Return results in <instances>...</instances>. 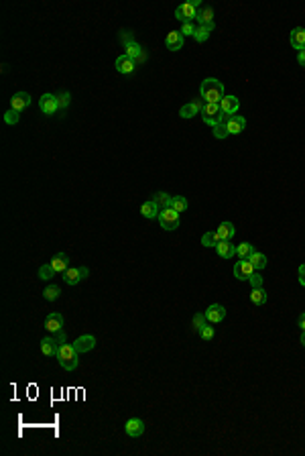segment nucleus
I'll return each instance as SVG.
<instances>
[{
    "label": "nucleus",
    "mask_w": 305,
    "mask_h": 456,
    "mask_svg": "<svg viewBox=\"0 0 305 456\" xmlns=\"http://www.w3.org/2000/svg\"><path fill=\"white\" fill-rule=\"evenodd\" d=\"M207 324H210V322H207V318H205V314H203V312L193 314V318H191V330H193V332H198V334H200Z\"/></svg>",
    "instance_id": "a878e982"
},
{
    "label": "nucleus",
    "mask_w": 305,
    "mask_h": 456,
    "mask_svg": "<svg viewBox=\"0 0 305 456\" xmlns=\"http://www.w3.org/2000/svg\"><path fill=\"white\" fill-rule=\"evenodd\" d=\"M53 275H57V273H55V269L51 267V263H45V265L39 267V279L49 281V279H53Z\"/></svg>",
    "instance_id": "f704fd0d"
},
{
    "label": "nucleus",
    "mask_w": 305,
    "mask_h": 456,
    "mask_svg": "<svg viewBox=\"0 0 305 456\" xmlns=\"http://www.w3.org/2000/svg\"><path fill=\"white\" fill-rule=\"evenodd\" d=\"M218 242H220V239H218L216 232H205L203 237H202V244H203L205 248H216Z\"/></svg>",
    "instance_id": "72a5a7b5"
},
{
    "label": "nucleus",
    "mask_w": 305,
    "mask_h": 456,
    "mask_svg": "<svg viewBox=\"0 0 305 456\" xmlns=\"http://www.w3.org/2000/svg\"><path fill=\"white\" fill-rule=\"evenodd\" d=\"M45 328H47V332H51V334L63 330V316L57 314V312H51V314L45 318Z\"/></svg>",
    "instance_id": "dca6fc26"
},
{
    "label": "nucleus",
    "mask_w": 305,
    "mask_h": 456,
    "mask_svg": "<svg viewBox=\"0 0 305 456\" xmlns=\"http://www.w3.org/2000/svg\"><path fill=\"white\" fill-rule=\"evenodd\" d=\"M183 35H181V31H171L169 35H167V39H165V47H167L169 51H179L183 47Z\"/></svg>",
    "instance_id": "aec40b11"
},
{
    "label": "nucleus",
    "mask_w": 305,
    "mask_h": 456,
    "mask_svg": "<svg viewBox=\"0 0 305 456\" xmlns=\"http://www.w3.org/2000/svg\"><path fill=\"white\" fill-rule=\"evenodd\" d=\"M200 94H202V100L203 102H210V104H220V100L224 98V84L216 78H205L200 86Z\"/></svg>",
    "instance_id": "f257e3e1"
},
{
    "label": "nucleus",
    "mask_w": 305,
    "mask_h": 456,
    "mask_svg": "<svg viewBox=\"0 0 305 456\" xmlns=\"http://www.w3.org/2000/svg\"><path fill=\"white\" fill-rule=\"evenodd\" d=\"M55 340H57V344H59V347H61V344H65L67 336H65V332H63V330H59V332H55Z\"/></svg>",
    "instance_id": "c03bdc74"
},
{
    "label": "nucleus",
    "mask_w": 305,
    "mask_h": 456,
    "mask_svg": "<svg viewBox=\"0 0 305 456\" xmlns=\"http://www.w3.org/2000/svg\"><path fill=\"white\" fill-rule=\"evenodd\" d=\"M171 208L181 214V212H185V210L189 208V202H187L183 196H173V198H171Z\"/></svg>",
    "instance_id": "2f4dec72"
},
{
    "label": "nucleus",
    "mask_w": 305,
    "mask_h": 456,
    "mask_svg": "<svg viewBox=\"0 0 305 456\" xmlns=\"http://www.w3.org/2000/svg\"><path fill=\"white\" fill-rule=\"evenodd\" d=\"M90 275V269L88 267H69L61 277H63V281L67 283V285H77V283H81L86 277Z\"/></svg>",
    "instance_id": "39448f33"
},
{
    "label": "nucleus",
    "mask_w": 305,
    "mask_h": 456,
    "mask_svg": "<svg viewBox=\"0 0 305 456\" xmlns=\"http://www.w3.org/2000/svg\"><path fill=\"white\" fill-rule=\"evenodd\" d=\"M39 108H41V112H43L45 116H53V114L59 110L57 96H53V94H43V96L39 98Z\"/></svg>",
    "instance_id": "6e6552de"
},
{
    "label": "nucleus",
    "mask_w": 305,
    "mask_h": 456,
    "mask_svg": "<svg viewBox=\"0 0 305 456\" xmlns=\"http://www.w3.org/2000/svg\"><path fill=\"white\" fill-rule=\"evenodd\" d=\"M120 41H122V45L127 47L128 43H132V41H134V39H132V33H130V31H120Z\"/></svg>",
    "instance_id": "79ce46f5"
},
{
    "label": "nucleus",
    "mask_w": 305,
    "mask_h": 456,
    "mask_svg": "<svg viewBox=\"0 0 305 456\" xmlns=\"http://www.w3.org/2000/svg\"><path fill=\"white\" fill-rule=\"evenodd\" d=\"M297 275H299V283H301V285L305 287V265H301V267H299Z\"/></svg>",
    "instance_id": "a18cd8bd"
},
{
    "label": "nucleus",
    "mask_w": 305,
    "mask_h": 456,
    "mask_svg": "<svg viewBox=\"0 0 305 456\" xmlns=\"http://www.w3.org/2000/svg\"><path fill=\"white\" fill-rule=\"evenodd\" d=\"M196 21H198L200 25H214V8H210V6L200 8Z\"/></svg>",
    "instance_id": "bb28decb"
},
{
    "label": "nucleus",
    "mask_w": 305,
    "mask_h": 456,
    "mask_svg": "<svg viewBox=\"0 0 305 456\" xmlns=\"http://www.w3.org/2000/svg\"><path fill=\"white\" fill-rule=\"evenodd\" d=\"M114 65H116V72H118V74H124V76H128V74H132V72L136 70V63H134L130 57H127L124 53L116 59Z\"/></svg>",
    "instance_id": "6ab92c4d"
},
{
    "label": "nucleus",
    "mask_w": 305,
    "mask_h": 456,
    "mask_svg": "<svg viewBox=\"0 0 305 456\" xmlns=\"http://www.w3.org/2000/svg\"><path fill=\"white\" fill-rule=\"evenodd\" d=\"M171 198H173V196H169V193H165V191H157V193H152V200H155V204L159 206L161 210L171 208Z\"/></svg>",
    "instance_id": "7c9ffc66"
},
{
    "label": "nucleus",
    "mask_w": 305,
    "mask_h": 456,
    "mask_svg": "<svg viewBox=\"0 0 305 456\" xmlns=\"http://www.w3.org/2000/svg\"><path fill=\"white\" fill-rule=\"evenodd\" d=\"M127 51H124V55L127 57H130L136 65H141V63H145V59H147V53H145V49H143V45H138L136 41H132V43H128L127 47H124Z\"/></svg>",
    "instance_id": "1a4fd4ad"
},
{
    "label": "nucleus",
    "mask_w": 305,
    "mask_h": 456,
    "mask_svg": "<svg viewBox=\"0 0 305 456\" xmlns=\"http://www.w3.org/2000/svg\"><path fill=\"white\" fill-rule=\"evenodd\" d=\"M248 261H251L253 267H254L256 271H260V269H265V267H267V255H265V253L253 251V255L248 257Z\"/></svg>",
    "instance_id": "c756f323"
},
{
    "label": "nucleus",
    "mask_w": 305,
    "mask_h": 456,
    "mask_svg": "<svg viewBox=\"0 0 305 456\" xmlns=\"http://www.w3.org/2000/svg\"><path fill=\"white\" fill-rule=\"evenodd\" d=\"M214 136H216V139H226V136H230L228 127H226V120H222L220 124H216V127H214Z\"/></svg>",
    "instance_id": "e433bc0d"
},
{
    "label": "nucleus",
    "mask_w": 305,
    "mask_h": 456,
    "mask_svg": "<svg viewBox=\"0 0 305 456\" xmlns=\"http://www.w3.org/2000/svg\"><path fill=\"white\" fill-rule=\"evenodd\" d=\"M297 63H299L301 67H305V51H299V53H297Z\"/></svg>",
    "instance_id": "49530a36"
},
{
    "label": "nucleus",
    "mask_w": 305,
    "mask_h": 456,
    "mask_svg": "<svg viewBox=\"0 0 305 456\" xmlns=\"http://www.w3.org/2000/svg\"><path fill=\"white\" fill-rule=\"evenodd\" d=\"M19 118H21V112H17V110H12V108L4 112V122L6 124H17Z\"/></svg>",
    "instance_id": "4c0bfd02"
},
{
    "label": "nucleus",
    "mask_w": 305,
    "mask_h": 456,
    "mask_svg": "<svg viewBox=\"0 0 305 456\" xmlns=\"http://www.w3.org/2000/svg\"><path fill=\"white\" fill-rule=\"evenodd\" d=\"M196 29H198V27L193 25V23H185V25H181V29H179V31H181L183 37H193V35H196Z\"/></svg>",
    "instance_id": "ea45409f"
},
{
    "label": "nucleus",
    "mask_w": 305,
    "mask_h": 456,
    "mask_svg": "<svg viewBox=\"0 0 305 456\" xmlns=\"http://www.w3.org/2000/svg\"><path fill=\"white\" fill-rule=\"evenodd\" d=\"M253 244L251 242H240V244H236V255H238V259H248L253 255Z\"/></svg>",
    "instance_id": "473e14b6"
},
{
    "label": "nucleus",
    "mask_w": 305,
    "mask_h": 456,
    "mask_svg": "<svg viewBox=\"0 0 305 456\" xmlns=\"http://www.w3.org/2000/svg\"><path fill=\"white\" fill-rule=\"evenodd\" d=\"M297 324H299V328H301V332H305V312L299 316V322H297Z\"/></svg>",
    "instance_id": "de8ad7c7"
},
{
    "label": "nucleus",
    "mask_w": 305,
    "mask_h": 456,
    "mask_svg": "<svg viewBox=\"0 0 305 456\" xmlns=\"http://www.w3.org/2000/svg\"><path fill=\"white\" fill-rule=\"evenodd\" d=\"M49 263H51V267L55 269V273H57V275L61 273V275H63V273L69 269V257H67L65 253H57V255H55V257L49 261Z\"/></svg>",
    "instance_id": "4be33fe9"
},
{
    "label": "nucleus",
    "mask_w": 305,
    "mask_h": 456,
    "mask_svg": "<svg viewBox=\"0 0 305 456\" xmlns=\"http://www.w3.org/2000/svg\"><path fill=\"white\" fill-rule=\"evenodd\" d=\"M124 432H127V436H130V438H141L145 434V422L141 418H130V420H127V424H124Z\"/></svg>",
    "instance_id": "9d476101"
},
{
    "label": "nucleus",
    "mask_w": 305,
    "mask_h": 456,
    "mask_svg": "<svg viewBox=\"0 0 305 456\" xmlns=\"http://www.w3.org/2000/svg\"><path fill=\"white\" fill-rule=\"evenodd\" d=\"M214 326H205L203 330H202V332H200V336H202V340H212L214 338Z\"/></svg>",
    "instance_id": "a19ab883"
},
{
    "label": "nucleus",
    "mask_w": 305,
    "mask_h": 456,
    "mask_svg": "<svg viewBox=\"0 0 305 456\" xmlns=\"http://www.w3.org/2000/svg\"><path fill=\"white\" fill-rule=\"evenodd\" d=\"M299 340H301V344H303V347H305V332L301 334V338H299Z\"/></svg>",
    "instance_id": "09e8293b"
},
{
    "label": "nucleus",
    "mask_w": 305,
    "mask_h": 456,
    "mask_svg": "<svg viewBox=\"0 0 305 456\" xmlns=\"http://www.w3.org/2000/svg\"><path fill=\"white\" fill-rule=\"evenodd\" d=\"M59 295H61V289H59L57 285H47V287H45V292H43V297H45L47 301H55V299H59Z\"/></svg>",
    "instance_id": "c9c22d12"
},
{
    "label": "nucleus",
    "mask_w": 305,
    "mask_h": 456,
    "mask_svg": "<svg viewBox=\"0 0 305 456\" xmlns=\"http://www.w3.org/2000/svg\"><path fill=\"white\" fill-rule=\"evenodd\" d=\"M214 27H216V25H200L198 29H196V35H193V39H196L198 43H205L207 37H210V33L214 31Z\"/></svg>",
    "instance_id": "cd10ccee"
},
{
    "label": "nucleus",
    "mask_w": 305,
    "mask_h": 456,
    "mask_svg": "<svg viewBox=\"0 0 305 456\" xmlns=\"http://www.w3.org/2000/svg\"><path fill=\"white\" fill-rule=\"evenodd\" d=\"M226 127H228L230 134H240L246 129V120L240 114H232V116L226 118Z\"/></svg>",
    "instance_id": "f3484780"
},
{
    "label": "nucleus",
    "mask_w": 305,
    "mask_h": 456,
    "mask_svg": "<svg viewBox=\"0 0 305 456\" xmlns=\"http://www.w3.org/2000/svg\"><path fill=\"white\" fill-rule=\"evenodd\" d=\"M74 347H76V350L81 354V352H90V350H94V347H96V336H92V334H81L76 342H74Z\"/></svg>",
    "instance_id": "a211bd4d"
},
{
    "label": "nucleus",
    "mask_w": 305,
    "mask_h": 456,
    "mask_svg": "<svg viewBox=\"0 0 305 456\" xmlns=\"http://www.w3.org/2000/svg\"><path fill=\"white\" fill-rule=\"evenodd\" d=\"M248 281H251V285H253V287H262V277H260V275H258L256 271L253 273V277L248 279Z\"/></svg>",
    "instance_id": "37998d69"
},
{
    "label": "nucleus",
    "mask_w": 305,
    "mask_h": 456,
    "mask_svg": "<svg viewBox=\"0 0 305 456\" xmlns=\"http://www.w3.org/2000/svg\"><path fill=\"white\" fill-rule=\"evenodd\" d=\"M203 100H191V102H187V104H183L181 106V110H179V116L181 118H193V116H198V114H202V108H203Z\"/></svg>",
    "instance_id": "9b49d317"
},
{
    "label": "nucleus",
    "mask_w": 305,
    "mask_h": 456,
    "mask_svg": "<svg viewBox=\"0 0 305 456\" xmlns=\"http://www.w3.org/2000/svg\"><path fill=\"white\" fill-rule=\"evenodd\" d=\"M228 114H224V110L220 108V104H210V102H205L203 108H202V118L205 124H210V127L214 129L216 124H220L222 120H226Z\"/></svg>",
    "instance_id": "20e7f679"
},
{
    "label": "nucleus",
    "mask_w": 305,
    "mask_h": 456,
    "mask_svg": "<svg viewBox=\"0 0 305 456\" xmlns=\"http://www.w3.org/2000/svg\"><path fill=\"white\" fill-rule=\"evenodd\" d=\"M216 253L222 259H232L236 255V244H232V241H220L216 244Z\"/></svg>",
    "instance_id": "412c9836"
},
{
    "label": "nucleus",
    "mask_w": 305,
    "mask_h": 456,
    "mask_svg": "<svg viewBox=\"0 0 305 456\" xmlns=\"http://www.w3.org/2000/svg\"><path fill=\"white\" fill-rule=\"evenodd\" d=\"M159 224H161V228H165V230H175V228H179V212L173 210V208L161 210V214H159Z\"/></svg>",
    "instance_id": "423d86ee"
},
{
    "label": "nucleus",
    "mask_w": 305,
    "mask_h": 456,
    "mask_svg": "<svg viewBox=\"0 0 305 456\" xmlns=\"http://www.w3.org/2000/svg\"><path fill=\"white\" fill-rule=\"evenodd\" d=\"M251 301L254 303V306H265V303H267V292H265V287H253V292H251Z\"/></svg>",
    "instance_id": "c85d7f7f"
},
{
    "label": "nucleus",
    "mask_w": 305,
    "mask_h": 456,
    "mask_svg": "<svg viewBox=\"0 0 305 456\" xmlns=\"http://www.w3.org/2000/svg\"><path fill=\"white\" fill-rule=\"evenodd\" d=\"M256 269L253 267V263L248 259H240V261H236V265H234V277H236L238 281H248L253 277V273H254Z\"/></svg>",
    "instance_id": "0eeeda50"
},
{
    "label": "nucleus",
    "mask_w": 305,
    "mask_h": 456,
    "mask_svg": "<svg viewBox=\"0 0 305 456\" xmlns=\"http://www.w3.org/2000/svg\"><path fill=\"white\" fill-rule=\"evenodd\" d=\"M289 43H291V47L297 49V51H305V29H303V27H295V29L291 31Z\"/></svg>",
    "instance_id": "2eb2a0df"
},
{
    "label": "nucleus",
    "mask_w": 305,
    "mask_h": 456,
    "mask_svg": "<svg viewBox=\"0 0 305 456\" xmlns=\"http://www.w3.org/2000/svg\"><path fill=\"white\" fill-rule=\"evenodd\" d=\"M57 102H59V110L67 108V106H69V102H72V94H69V92H61V94H57Z\"/></svg>",
    "instance_id": "58836bf2"
},
{
    "label": "nucleus",
    "mask_w": 305,
    "mask_h": 456,
    "mask_svg": "<svg viewBox=\"0 0 305 456\" xmlns=\"http://www.w3.org/2000/svg\"><path fill=\"white\" fill-rule=\"evenodd\" d=\"M216 234H218V239H220V241H232V239H234V234H236V228H234V224H232V222H222V224L218 226Z\"/></svg>",
    "instance_id": "393cba45"
},
{
    "label": "nucleus",
    "mask_w": 305,
    "mask_h": 456,
    "mask_svg": "<svg viewBox=\"0 0 305 456\" xmlns=\"http://www.w3.org/2000/svg\"><path fill=\"white\" fill-rule=\"evenodd\" d=\"M77 350H76V347L74 344H61L59 347V350H57V363L65 369V371H74V369H77V365H79V358H77Z\"/></svg>",
    "instance_id": "f03ea898"
},
{
    "label": "nucleus",
    "mask_w": 305,
    "mask_h": 456,
    "mask_svg": "<svg viewBox=\"0 0 305 456\" xmlns=\"http://www.w3.org/2000/svg\"><path fill=\"white\" fill-rule=\"evenodd\" d=\"M141 214H143L145 218L152 220V218H159L161 208L155 204V200H149V202H143V204H141Z\"/></svg>",
    "instance_id": "b1692460"
},
{
    "label": "nucleus",
    "mask_w": 305,
    "mask_h": 456,
    "mask_svg": "<svg viewBox=\"0 0 305 456\" xmlns=\"http://www.w3.org/2000/svg\"><path fill=\"white\" fill-rule=\"evenodd\" d=\"M29 106H31V94L29 92H17L10 98V108L17 110V112H23V110L29 108Z\"/></svg>",
    "instance_id": "ddd939ff"
},
{
    "label": "nucleus",
    "mask_w": 305,
    "mask_h": 456,
    "mask_svg": "<svg viewBox=\"0 0 305 456\" xmlns=\"http://www.w3.org/2000/svg\"><path fill=\"white\" fill-rule=\"evenodd\" d=\"M59 350V344L55 338L51 336H45V338H41V352H43L45 356H55Z\"/></svg>",
    "instance_id": "5701e85b"
},
{
    "label": "nucleus",
    "mask_w": 305,
    "mask_h": 456,
    "mask_svg": "<svg viewBox=\"0 0 305 456\" xmlns=\"http://www.w3.org/2000/svg\"><path fill=\"white\" fill-rule=\"evenodd\" d=\"M202 6V0H191V2H183V4H179L175 8V19L185 25V23H191V21H196L198 17V8Z\"/></svg>",
    "instance_id": "7ed1b4c3"
},
{
    "label": "nucleus",
    "mask_w": 305,
    "mask_h": 456,
    "mask_svg": "<svg viewBox=\"0 0 305 456\" xmlns=\"http://www.w3.org/2000/svg\"><path fill=\"white\" fill-rule=\"evenodd\" d=\"M203 314L210 324H220V322H224V318H226V308L220 306V303H212Z\"/></svg>",
    "instance_id": "f8f14e48"
},
{
    "label": "nucleus",
    "mask_w": 305,
    "mask_h": 456,
    "mask_svg": "<svg viewBox=\"0 0 305 456\" xmlns=\"http://www.w3.org/2000/svg\"><path fill=\"white\" fill-rule=\"evenodd\" d=\"M220 108L224 110V114L232 116V114H236L238 110H240V100L236 98V96H224V98L220 100Z\"/></svg>",
    "instance_id": "4468645a"
}]
</instances>
